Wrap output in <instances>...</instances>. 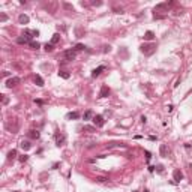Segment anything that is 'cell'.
<instances>
[{
  "label": "cell",
  "instance_id": "11",
  "mask_svg": "<svg viewBox=\"0 0 192 192\" xmlns=\"http://www.w3.org/2000/svg\"><path fill=\"white\" fill-rule=\"evenodd\" d=\"M18 23H20V24H27V23H29V17L24 15V14H21V15L18 17Z\"/></svg>",
  "mask_w": 192,
  "mask_h": 192
},
{
  "label": "cell",
  "instance_id": "16",
  "mask_svg": "<svg viewBox=\"0 0 192 192\" xmlns=\"http://www.w3.org/2000/svg\"><path fill=\"white\" fill-rule=\"evenodd\" d=\"M80 117V114L77 113V111H74V113H68L66 114V119H78Z\"/></svg>",
  "mask_w": 192,
  "mask_h": 192
},
{
  "label": "cell",
  "instance_id": "23",
  "mask_svg": "<svg viewBox=\"0 0 192 192\" xmlns=\"http://www.w3.org/2000/svg\"><path fill=\"white\" fill-rule=\"evenodd\" d=\"M54 48H53V44H47L45 45V51H53Z\"/></svg>",
  "mask_w": 192,
  "mask_h": 192
},
{
  "label": "cell",
  "instance_id": "6",
  "mask_svg": "<svg viewBox=\"0 0 192 192\" xmlns=\"http://www.w3.org/2000/svg\"><path fill=\"white\" fill-rule=\"evenodd\" d=\"M173 177H174V182H180V180L183 179V174H182V171H180V170H174Z\"/></svg>",
  "mask_w": 192,
  "mask_h": 192
},
{
  "label": "cell",
  "instance_id": "26",
  "mask_svg": "<svg viewBox=\"0 0 192 192\" xmlns=\"http://www.w3.org/2000/svg\"><path fill=\"white\" fill-rule=\"evenodd\" d=\"M20 161H21V162H24V161H27V155H23V156L20 158Z\"/></svg>",
  "mask_w": 192,
  "mask_h": 192
},
{
  "label": "cell",
  "instance_id": "1",
  "mask_svg": "<svg viewBox=\"0 0 192 192\" xmlns=\"http://www.w3.org/2000/svg\"><path fill=\"white\" fill-rule=\"evenodd\" d=\"M156 51V45L155 44H144L141 45V53H144L146 56H152Z\"/></svg>",
  "mask_w": 192,
  "mask_h": 192
},
{
  "label": "cell",
  "instance_id": "27",
  "mask_svg": "<svg viewBox=\"0 0 192 192\" xmlns=\"http://www.w3.org/2000/svg\"><path fill=\"white\" fill-rule=\"evenodd\" d=\"M65 8H66V9H74V8H72L71 5H68V3H65Z\"/></svg>",
  "mask_w": 192,
  "mask_h": 192
},
{
  "label": "cell",
  "instance_id": "22",
  "mask_svg": "<svg viewBox=\"0 0 192 192\" xmlns=\"http://www.w3.org/2000/svg\"><path fill=\"white\" fill-rule=\"evenodd\" d=\"M15 156H17V152H15V150H11V152H9V155H8V158H9V159H12V158H15Z\"/></svg>",
  "mask_w": 192,
  "mask_h": 192
},
{
  "label": "cell",
  "instance_id": "24",
  "mask_svg": "<svg viewBox=\"0 0 192 192\" xmlns=\"http://www.w3.org/2000/svg\"><path fill=\"white\" fill-rule=\"evenodd\" d=\"M84 48H86V47H84L83 44H78V45L75 47V51H81V50H84Z\"/></svg>",
  "mask_w": 192,
  "mask_h": 192
},
{
  "label": "cell",
  "instance_id": "14",
  "mask_svg": "<svg viewBox=\"0 0 192 192\" xmlns=\"http://www.w3.org/2000/svg\"><path fill=\"white\" fill-rule=\"evenodd\" d=\"M63 141H65V135H62V134H56V143H57V146H62Z\"/></svg>",
  "mask_w": 192,
  "mask_h": 192
},
{
  "label": "cell",
  "instance_id": "9",
  "mask_svg": "<svg viewBox=\"0 0 192 192\" xmlns=\"http://www.w3.org/2000/svg\"><path fill=\"white\" fill-rule=\"evenodd\" d=\"M159 153H161V156H168V147L165 146V144H161V147H159Z\"/></svg>",
  "mask_w": 192,
  "mask_h": 192
},
{
  "label": "cell",
  "instance_id": "21",
  "mask_svg": "<svg viewBox=\"0 0 192 192\" xmlns=\"http://www.w3.org/2000/svg\"><path fill=\"white\" fill-rule=\"evenodd\" d=\"M32 138H39V132L38 131H30V134H29Z\"/></svg>",
  "mask_w": 192,
  "mask_h": 192
},
{
  "label": "cell",
  "instance_id": "20",
  "mask_svg": "<svg viewBox=\"0 0 192 192\" xmlns=\"http://www.w3.org/2000/svg\"><path fill=\"white\" fill-rule=\"evenodd\" d=\"M29 45H30V47H32L33 50H38V48H39V42H35V41H32V42H30Z\"/></svg>",
  "mask_w": 192,
  "mask_h": 192
},
{
  "label": "cell",
  "instance_id": "7",
  "mask_svg": "<svg viewBox=\"0 0 192 192\" xmlns=\"http://www.w3.org/2000/svg\"><path fill=\"white\" fill-rule=\"evenodd\" d=\"M110 95V89L107 87V86H102V89H101V92H99V96L101 98H107Z\"/></svg>",
  "mask_w": 192,
  "mask_h": 192
},
{
  "label": "cell",
  "instance_id": "10",
  "mask_svg": "<svg viewBox=\"0 0 192 192\" xmlns=\"http://www.w3.org/2000/svg\"><path fill=\"white\" fill-rule=\"evenodd\" d=\"M33 81H35V84H36V86H39V87H42V86H44V80H42V77H41V75H35Z\"/></svg>",
  "mask_w": 192,
  "mask_h": 192
},
{
  "label": "cell",
  "instance_id": "15",
  "mask_svg": "<svg viewBox=\"0 0 192 192\" xmlns=\"http://www.w3.org/2000/svg\"><path fill=\"white\" fill-rule=\"evenodd\" d=\"M153 38H155V33H153V32H150V30H149V32H146V33H144V39H146V41H152Z\"/></svg>",
  "mask_w": 192,
  "mask_h": 192
},
{
  "label": "cell",
  "instance_id": "2",
  "mask_svg": "<svg viewBox=\"0 0 192 192\" xmlns=\"http://www.w3.org/2000/svg\"><path fill=\"white\" fill-rule=\"evenodd\" d=\"M92 120H93V123H95V126H96V128H102V126H104V123H105V122H104V117H102L101 114H96Z\"/></svg>",
  "mask_w": 192,
  "mask_h": 192
},
{
  "label": "cell",
  "instance_id": "4",
  "mask_svg": "<svg viewBox=\"0 0 192 192\" xmlns=\"http://www.w3.org/2000/svg\"><path fill=\"white\" fill-rule=\"evenodd\" d=\"M18 83H20V78H18V77H14V78H11V80H8V81H6V87H9V89H11V87L17 86Z\"/></svg>",
  "mask_w": 192,
  "mask_h": 192
},
{
  "label": "cell",
  "instance_id": "13",
  "mask_svg": "<svg viewBox=\"0 0 192 192\" xmlns=\"http://www.w3.org/2000/svg\"><path fill=\"white\" fill-rule=\"evenodd\" d=\"M23 36H24V38H18L17 42H18V44H30V38L26 36V35H23Z\"/></svg>",
  "mask_w": 192,
  "mask_h": 192
},
{
  "label": "cell",
  "instance_id": "3",
  "mask_svg": "<svg viewBox=\"0 0 192 192\" xmlns=\"http://www.w3.org/2000/svg\"><path fill=\"white\" fill-rule=\"evenodd\" d=\"M75 56H77L75 50H68V51H65V53H63V59H65V62H68V60H72V59H75Z\"/></svg>",
  "mask_w": 192,
  "mask_h": 192
},
{
  "label": "cell",
  "instance_id": "25",
  "mask_svg": "<svg viewBox=\"0 0 192 192\" xmlns=\"http://www.w3.org/2000/svg\"><path fill=\"white\" fill-rule=\"evenodd\" d=\"M0 20H2V21H6V20H8L6 14H2V15H0Z\"/></svg>",
  "mask_w": 192,
  "mask_h": 192
},
{
  "label": "cell",
  "instance_id": "12",
  "mask_svg": "<svg viewBox=\"0 0 192 192\" xmlns=\"http://www.w3.org/2000/svg\"><path fill=\"white\" fill-rule=\"evenodd\" d=\"M20 147H21L23 150H29V149L32 147V144H30V141H24V140H23V141L20 143Z\"/></svg>",
  "mask_w": 192,
  "mask_h": 192
},
{
  "label": "cell",
  "instance_id": "18",
  "mask_svg": "<svg viewBox=\"0 0 192 192\" xmlns=\"http://www.w3.org/2000/svg\"><path fill=\"white\" fill-rule=\"evenodd\" d=\"M60 41V35L59 33H56V35H53V38H51V44L54 45V44H57Z\"/></svg>",
  "mask_w": 192,
  "mask_h": 192
},
{
  "label": "cell",
  "instance_id": "5",
  "mask_svg": "<svg viewBox=\"0 0 192 192\" xmlns=\"http://www.w3.org/2000/svg\"><path fill=\"white\" fill-rule=\"evenodd\" d=\"M23 35H26V36H29V38L32 39L33 36H38V35H39V32H38V30H29V29H26Z\"/></svg>",
  "mask_w": 192,
  "mask_h": 192
},
{
  "label": "cell",
  "instance_id": "8",
  "mask_svg": "<svg viewBox=\"0 0 192 192\" xmlns=\"http://www.w3.org/2000/svg\"><path fill=\"white\" fill-rule=\"evenodd\" d=\"M105 69V66H99V68H96V69H93V72H92V77L93 78H96V77H99L101 75V72Z\"/></svg>",
  "mask_w": 192,
  "mask_h": 192
},
{
  "label": "cell",
  "instance_id": "19",
  "mask_svg": "<svg viewBox=\"0 0 192 192\" xmlns=\"http://www.w3.org/2000/svg\"><path fill=\"white\" fill-rule=\"evenodd\" d=\"M59 77H62V78L68 80V78H69V74H68L66 71H60V72H59Z\"/></svg>",
  "mask_w": 192,
  "mask_h": 192
},
{
  "label": "cell",
  "instance_id": "17",
  "mask_svg": "<svg viewBox=\"0 0 192 192\" xmlns=\"http://www.w3.org/2000/svg\"><path fill=\"white\" fill-rule=\"evenodd\" d=\"M92 117H95V116H93V111H90V110H89V111H86V113H84V116H83V119H84V120H89V119H92Z\"/></svg>",
  "mask_w": 192,
  "mask_h": 192
}]
</instances>
